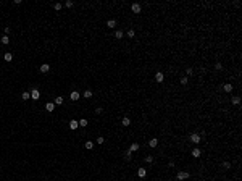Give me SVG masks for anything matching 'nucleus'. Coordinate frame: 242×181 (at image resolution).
<instances>
[{"label":"nucleus","mask_w":242,"mask_h":181,"mask_svg":"<svg viewBox=\"0 0 242 181\" xmlns=\"http://www.w3.org/2000/svg\"><path fill=\"white\" fill-rule=\"evenodd\" d=\"M142 146H144V144H140V142H131L127 149H129L131 152L136 154V152H139V150H140V147H142Z\"/></svg>","instance_id":"nucleus-12"},{"label":"nucleus","mask_w":242,"mask_h":181,"mask_svg":"<svg viewBox=\"0 0 242 181\" xmlns=\"http://www.w3.org/2000/svg\"><path fill=\"white\" fill-rule=\"evenodd\" d=\"M81 95H82V97H84L86 100H90L92 97H94V90H92V89H86Z\"/></svg>","instance_id":"nucleus-15"},{"label":"nucleus","mask_w":242,"mask_h":181,"mask_svg":"<svg viewBox=\"0 0 242 181\" xmlns=\"http://www.w3.org/2000/svg\"><path fill=\"white\" fill-rule=\"evenodd\" d=\"M63 7H65V8H74V2L73 0H65V3H63Z\"/></svg>","instance_id":"nucleus-22"},{"label":"nucleus","mask_w":242,"mask_h":181,"mask_svg":"<svg viewBox=\"0 0 242 181\" xmlns=\"http://www.w3.org/2000/svg\"><path fill=\"white\" fill-rule=\"evenodd\" d=\"M95 144L105 146V144H107V137H105L103 134H99V136H97V139H95Z\"/></svg>","instance_id":"nucleus-17"},{"label":"nucleus","mask_w":242,"mask_h":181,"mask_svg":"<svg viewBox=\"0 0 242 181\" xmlns=\"http://www.w3.org/2000/svg\"><path fill=\"white\" fill-rule=\"evenodd\" d=\"M55 108H57V105L54 103V100H47V102L44 103V110L47 112V113H54Z\"/></svg>","instance_id":"nucleus-6"},{"label":"nucleus","mask_w":242,"mask_h":181,"mask_svg":"<svg viewBox=\"0 0 242 181\" xmlns=\"http://www.w3.org/2000/svg\"><path fill=\"white\" fill-rule=\"evenodd\" d=\"M129 12H131L132 15H140V13H142V3H140V2H132L131 7H129Z\"/></svg>","instance_id":"nucleus-1"},{"label":"nucleus","mask_w":242,"mask_h":181,"mask_svg":"<svg viewBox=\"0 0 242 181\" xmlns=\"http://www.w3.org/2000/svg\"><path fill=\"white\" fill-rule=\"evenodd\" d=\"M13 58H15V52H13V50H5L3 52V58H2V60H3L5 63H12Z\"/></svg>","instance_id":"nucleus-5"},{"label":"nucleus","mask_w":242,"mask_h":181,"mask_svg":"<svg viewBox=\"0 0 242 181\" xmlns=\"http://www.w3.org/2000/svg\"><path fill=\"white\" fill-rule=\"evenodd\" d=\"M68 97H70L71 102H79V100H81V92H79L78 89H73V90H70V95H68Z\"/></svg>","instance_id":"nucleus-4"},{"label":"nucleus","mask_w":242,"mask_h":181,"mask_svg":"<svg viewBox=\"0 0 242 181\" xmlns=\"http://www.w3.org/2000/svg\"><path fill=\"white\" fill-rule=\"evenodd\" d=\"M52 8H54V12L60 13L63 10V3L62 2H54V3H52Z\"/></svg>","instance_id":"nucleus-18"},{"label":"nucleus","mask_w":242,"mask_h":181,"mask_svg":"<svg viewBox=\"0 0 242 181\" xmlns=\"http://www.w3.org/2000/svg\"><path fill=\"white\" fill-rule=\"evenodd\" d=\"M113 37H115L116 41H123V39H124V29L116 28L115 31H113Z\"/></svg>","instance_id":"nucleus-9"},{"label":"nucleus","mask_w":242,"mask_h":181,"mask_svg":"<svg viewBox=\"0 0 242 181\" xmlns=\"http://www.w3.org/2000/svg\"><path fill=\"white\" fill-rule=\"evenodd\" d=\"M94 147H95V142L94 141H86V142H84V149H86V150H94Z\"/></svg>","instance_id":"nucleus-19"},{"label":"nucleus","mask_w":242,"mask_h":181,"mask_svg":"<svg viewBox=\"0 0 242 181\" xmlns=\"http://www.w3.org/2000/svg\"><path fill=\"white\" fill-rule=\"evenodd\" d=\"M189 81H190V78H189V76H186V74H182V76L179 78V84H181V86H187Z\"/></svg>","instance_id":"nucleus-20"},{"label":"nucleus","mask_w":242,"mask_h":181,"mask_svg":"<svg viewBox=\"0 0 242 181\" xmlns=\"http://www.w3.org/2000/svg\"><path fill=\"white\" fill-rule=\"evenodd\" d=\"M65 97H63V95H57V97H55L54 99V103L55 105H57V107H63V105H65Z\"/></svg>","instance_id":"nucleus-13"},{"label":"nucleus","mask_w":242,"mask_h":181,"mask_svg":"<svg viewBox=\"0 0 242 181\" xmlns=\"http://www.w3.org/2000/svg\"><path fill=\"white\" fill-rule=\"evenodd\" d=\"M78 121H79V128H87L89 126V120L87 118H79Z\"/></svg>","instance_id":"nucleus-21"},{"label":"nucleus","mask_w":242,"mask_h":181,"mask_svg":"<svg viewBox=\"0 0 242 181\" xmlns=\"http://www.w3.org/2000/svg\"><path fill=\"white\" fill-rule=\"evenodd\" d=\"M2 58H3V54H2V52H0V60H2Z\"/></svg>","instance_id":"nucleus-23"},{"label":"nucleus","mask_w":242,"mask_h":181,"mask_svg":"<svg viewBox=\"0 0 242 181\" xmlns=\"http://www.w3.org/2000/svg\"><path fill=\"white\" fill-rule=\"evenodd\" d=\"M118 24H119V23H118V20H116V18H108V20L105 21V28H107L108 31H115Z\"/></svg>","instance_id":"nucleus-2"},{"label":"nucleus","mask_w":242,"mask_h":181,"mask_svg":"<svg viewBox=\"0 0 242 181\" xmlns=\"http://www.w3.org/2000/svg\"><path fill=\"white\" fill-rule=\"evenodd\" d=\"M10 42H12V37L7 36V34H2L0 36V44L2 45H10Z\"/></svg>","instance_id":"nucleus-14"},{"label":"nucleus","mask_w":242,"mask_h":181,"mask_svg":"<svg viewBox=\"0 0 242 181\" xmlns=\"http://www.w3.org/2000/svg\"><path fill=\"white\" fill-rule=\"evenodd\" d=\"M119 123H121V126L123 128H129L132 125V118L129 115H123L121 116V121H119Z\"/></svg>","instance_id":"nucleus-8"},{"label":"nucleus","mask_w":242,"mask_h":181,"mask_svg":"<svg viewBox=\"0 0 242 181\" xmlns=\"http://www.w3.org/2000/svg\"><path fill=\"white\" fill-rule=\"evenodd\" d=\"M50 71H52V65H50V63H41V65H39V73L41 74H49Z\"/></svg>","instance_id":"nucleus-3"},{"label":"nucleus","mask_w":242,"mask_h":181,"mask_svg":"<svg viewBox=\"0 0 242 181\" xmlns=\"http://www.w3.org/2000/svg\"><path fill=\"white\" fill-rule=\"evenodd\" d=\"M29 92H31V100H34V102H37V100L41 99L42 92L37 87H33V89H29Z\"/></svg>","instance_id":"nucleus-7"},{"label":"nucleus","mask_w":242,"mask_h":181,"mask_svg":"<svg viewBox=\"0 0 242 181\" xmlns=\"http://www.w3.org/2000/svg\"><path fill=\"white\" fill-rule=\"evenodd\" d=\"M147 146L150 149H157L160 146V139H158V137H150V139L147 141Z\"/></svg>","instance_id":"nucleus-10"},{"label":"nucleus","mask_w":242,"mask_h":181,"mask_svg":"<svg viewBox=\"0 0 242 181\" xmlns=\"http://www.w3.org/2000/svg\"><path fill=\"white\" fill-rule=\"evenodd\" d=\"M20 97H21L23 102H29V100H31V92H29V90H23Z\"/></svg>","instance_id":"nucleus-16"},{"label":"nucleus","mask_w":242,"mask_h":181,"mask_svg":"<svg viewBox=\"0 0 242 181\" xmlns=\"http://www.w3.org/2000/svg\"><path fill=\"white\" fill-rule=\"evenodd\" d=\"M68 128H70L71 131H76V129H79V121H78V118H71L70 121H68Z\"/></svg>","instance_id":"nucleus-11"}]
</instances>
